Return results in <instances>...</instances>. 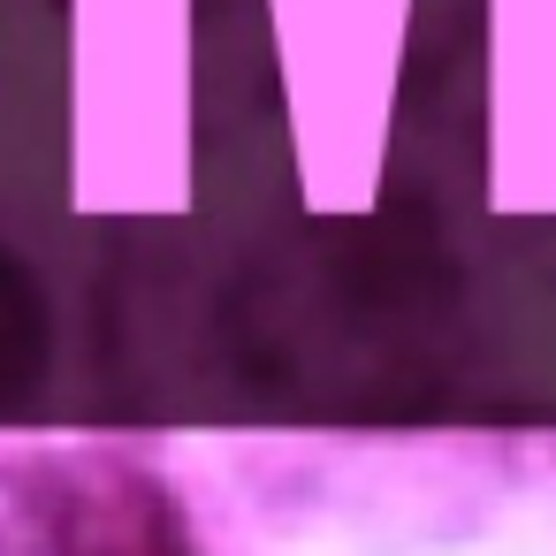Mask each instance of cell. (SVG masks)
<instances>
[{
	"mask_svg": "<svg viewBox=\"0 0 556 556\" xmlns=\"http://www.w3.org/2000/svg\"><path fill=\"white\" fill-rule=\"evenodd\" d=\"M0 556H199V533L153 465L47 450L0 472Z\"/></svg>",
	"mask_w": 556,
	"mask_h": 556,
	"instance_id": "obj_1",
	"label": "cell"
}]
</instances>
